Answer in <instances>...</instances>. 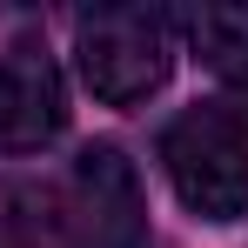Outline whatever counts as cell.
Here are the masks:
<instances>
[{
	"instance_id": "6da1fadb",
	"label": "cell",
	"mask_w": 248,
	"mask_h": 248,
	"mask_svg": "<svg viewBox=\"0 0 248 248\" xmlns=\"http://www.w3.org/2000/svg\"><path fill=\"white\" fill-rule=\"evenodd\" d=\"M74 61L94 101L134 108L174 74V20L161 7H94L74 20Z\"/></svg>"
},
{
	"instance_id": "7a4b0ae2",
	"label": "cell",
	"mask_w": 248,
	"mask_h": 248,
	"mask_svg": "<svg viewBox=\"0 0 248 248\" xmlns=\"http://www.w3.org/2000/svg\"><path fill=\"white\" fill-rule=\"evenodd\" d=\"M161 168L188 215H202V221L248 215V127L228 108H215V101L181 108L161 127Z\"/></svg>"
},
{
	"instance_id": "3957f363",
	"label": "cell",
	"mask_w": 248,
	"mask_h": 248,
	"mask_svg": "<svg viewBox=\"0 0 248 248\" xmlns=\"http://www.w3.org/2000/svg\"><path fill=\"white\" fill-rule=\"evenodd\" d=\"M61 228H67V248H148V195L114 141H94L74 155Z\"/></svg>"
},
{
	"instance_id": "277c9868",
	"label": "cell",
	"mask_w": 248,
	"mask_h": 248,
	"mask_svg": "<svg viewBox=\"0 0 248 248\" xmlns=\"http://www.w3.org/2000/svg\"><path fill=\"white\" fill-rule=\"evenodd\" d=\"M61 127H67V81L47 41L41 34L7 41L0 47V148L34 155L47 141H61Z\"/></svg>"
},
{
	"instance_id": "5b68a950",
	"label": "cell",
	"mask_w": 248,
	"mask_h": 248,
	"mask_svg": "<svg viewBox=\"0 0 248 248\" xmlns=\"http://www.w3.org/2000/svg\"><path fill=\"white\" fill-rule=\"evenodd\" d=\"M188 34L215 67V81L228 87V101H235L228 114L248 127V7H202V14H188Z\"/></svg>"
},
{
	"instance_id": "8992f818",
	"label": "cell",
	"mask_w": 248,
	"mask_h": 248,
	"mask_svg": "<svg viewBox=\"0 0 248 248\" xmlns=\"http://www.w3.org/2000/svg\"><path fill=\"white\" fill-rule=\"evenodd\" d=\"M0 248H67L61 202L41 181H0Z\"/></svg>"
}]
</instances>
